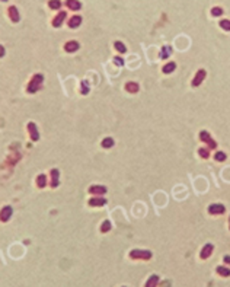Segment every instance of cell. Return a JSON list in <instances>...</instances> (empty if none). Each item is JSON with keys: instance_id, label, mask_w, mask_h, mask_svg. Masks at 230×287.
I'll use <instances>...</instances> for the list:
<instances>
[{"instance_id": "6da1fadb", "label": "cell", "mask_w": 230, "mask_h": 287, "mask_svg": "<svg viewBox=\"0 0 230 287\" xmlns=\"http://www.w3.org/2000/svg\"><path fill=\"white\" fill-rule=\"evenodd\" d=\"M42 82H44V76H42L41 73L35 74V76L31 79L29 85H28L26 92L28 94H35V92H38L39 89H41V86H42Z\"/></svg>"}, {"instance_id": "7a4b0ae2", "label": "cell", "mask_w": 230, "mask_h": 287, "mask_svg": "<svg viewBox=\"0 0 230 287\" xmlns=\"http://www.w3.org/2000/svg\"><path fill=\"white\" fill-rule=\"evenodd\" d=\"M130 258H133V260L149 261L152 258V252H150V251H143V249H133L131 252H130Z\"/></svg>"}, {"instance_id": "3957f363", "label": "cell", "mask_w": 230, "mask_h": 287, "mask_svg": "<svg viewBox=\"0 0 230 287\" xmlns=\"http://www.w3.org/2000/svg\"><path fill=\"white\" fill-rule=\"evenodd\" d=\"M200 140H201V142H204V143H207L210 149H216V147H217V143H216L213 138H211L210 133L205 131V130L200 133Z\"/></svg>"}, {"instance_id": "277c9868", "label": "cell", "mask_w": 230, "mask_h": 287, "mask_svg": "<svg viewBox=\"0 0 230 287\" xmlns=\"http://www.w3.org/2000/svg\"><path fill=\"white\" fill-rule=\"evenodd\" d=\"M205 76H207V72H205L204 69H200L197 72V74H195L194 80H192V86H194V88H195V86H200V85L203 83V80L205 79Z\"/></svg>"}, {"instance_id": "5b68a950", "label": "cell", "mask_w": 230, "mask_h": 287, "mask_svg": "<svg viewBox=\"0 0 230 287\" xmlns=\"http://www.w3.org/2000/svg\"><path fill=\"white\" fill-rule=\"evenodd\" d=\"M28 131H29V136H31V138H32L34 142H38L39 133H38L37 126H35V122H29V124H28Z\"/></svg>"}, {"instance_id": "8992f818", "label": "cell", "mask_w": 230, "mask_h": 287, "mask_svg": "<svg viewBox=\"0 0 230 287\" xmlns=\"http://www.w3.org/2000/svg\"><path fill=\"white\" fill-rule=\"evenodd\" d=\"M210 214H223L226 211V207L223 204H211L208 207Z\"/></svg>"}, {"instance_id": "52a82bcc", "label": "cell", "mask_w": 230, "mask_h": 287, "mask_svg": "<svg viewBox=\"0 0 230 287\" xmlns=\"http://www.w3.org/2000/svg\"><path fill=\"white\" fill-rule=\"evenodd\" d=\"M213 249H214V246H213V243H207L205 246H204L203 249H201V258L203 260H207V258H210L211 257V254H213Z\"/></svg>"}, {"instance_id": "ba28073f", "label": "cell", "mask_w": 230, "mask_h": 287, "mask_svg": "<svg viewBox=\"0 0 230 287\" xmlns=\"http://www.w3.org/2000/svg\"><path fill=\"white\" fill-rule=\"evenodd\" d=\"M51 187L53 188H57L58 184H60V171L58 169H53L51 171Z\"/></svg>"}, {"instance_id": "9c48e42d", "label": "cell", "mask_w": 230, "mask_h": 287, "mask_svg": "<svg viewBox=\"0 0 230 287\" xmlns=\"http://www.w3.org/2000/svg\"><path fill=\"white\" fill-rule=\"evenodd\" d=\"M66 16H67V13L66 12H60L57 16L53 19V26L54 28H60L61 26V23H63V21L66 19Z\"/></svg>"}, {"instance_id": "30bf717a", "label": "cell", "mask_w": 230, "mask_h": 287, "mask_svg": "<svg viewBox=\"0 0 230 287\" xmlns=\"http://www.w3.org/2000/svg\"><path fill=\"white\" fill-rule=\"evenodd\" d=\"M89 193L95 194V195H102V194L106 193V187H104V185H92L89 188Z\"/></svg>"}, {"instance_id": "8fae6325", "label": "cell", "mask_w": 230, "mask_h": 287, "mask_svg": "<svg viewBox=\"0 0 230 287\" xmlns=\"http://www.w3.org/2000/svg\"><path fill=\"white\" fill-rule=\"evenodd\" d=\"M12 213H13L12 207H9V205L3 207V209H2V221H3V223H5V221H9V219L12 217Z\"/></svg>"}, {"instance_id": "7c38bea8", "label": "cell", "mask_w": 230, "mask_h": 287, "mask_svg": "<svg viewBox=\"0 0 230 287\" xmlns=\"http://www.w3.org/2000/svg\"><path fill=\"white\" fill-rule=\"evenodd\" d=\"M79 42L77 41H69V42H66V45H64V50L67 51V53H74V51L79 50Z\"/></svg>"}, {"instance_id": "4fadbf2b", "label": "cell", "mask_w": 230, "mask_h": 287, "mask_svg": "<svg viewBox=\"0 0 230 287\" xmlns=\"http://www.w3.org/2000/svg\"><path fill=\"white\" fill-rule=\"evenodd\" d=\"M9 16H10V19H12V22H19V19H21V16H19V12H18V9L15 7V6H10L9 7Z\"/></svg>"}, {"instance_id": "5bb4252c", "label": "cell", "mask_w": 230, "mask_h": 287, "mask_svg": "<svg viewBox=\"0 0 230 287\" xmlns=\"http://www.w3.org/2000/svg\"><path fill=\"white\" fill-rule=\"evenodd\" d=\"M105 204H106V200L102 198V197H95V198L89 200V205H92V207H101V205Z\"/></svg>"}, {"instance_id": "9a60e30c", "label": "cell", "mask_w": 230, "mask_h": 287, "mask_svg": "<svg viewBox=\"0 0 230 287\" xmlns=\"http://www.w3.org/2000/svg\"><path fill=\"white\" fill-rule=\"evenodd\" d=\"M172 53H173L172 47H169V45H165V47H162V50H160V58H162V60H165V58H169L170 55H172Z\"/></svg>"}, {"instance_id": "2e32d148", "label": "cell", "mask_w": 230, "mask_h": 287, "mask_svg": "<svg viewBox=\"0 0 230 287\" xmlns=\"http://www.w3.org/2000/svg\"><path fill=\"white\" fill-rule=\"evenodd\" d=\"M66 6L71 10H79L82 7V3L79 0H66Z\"/></svg>"}, {"instance_id": "e0dca14e", "label": "cell", "mask_w": 230, "mask_h": 287, "mask_svg": "<svg viewBox=\"0 0 230 287\" xmlns=\"http://www.w3.org/2000/svg\"><path fill=\"white\" fill-rule=\"evenodd\" d=\"M80 23H82V16L76 15V16H73L70 21H69V26H70L71 29H74V28L80 26Z\"/></svg>"}, {"instance_id": "ac0fdd59", "label": "cell", "mask_w": 230, "mask_h": 287, "mask_svg": "<svg viewBox=\"0 0 230 287\" xmlns=\"http://www.w3.org/2000/svg\"><path fill=\"white\" fill-rule=\"evenodd\" d=\"M125 90H127V92H130V94H137V92H138L137 82H128L125 85Z\"/></svg>"}, {"instance_id": "d6986e66", "label": "cell", "mask_w": 230, "mask_h": 287, "mask_svg": "<svg viewBox=\"0 0 230 287\" xmlns=\"http://www.w3.org/2000/svg\"><path fill=\"white\" fill-rule=\"evenodd\" d=\"M175 69H176V63H173V61H170V63H168V64H165L162 70H163L165 74H169V73L175 72Z\"/></svg>"}, {"instance_id": "ffe728a7", "label": "cell", "mask_w": 230, "mask_h": 287, "mask_svg": "<svg viewBox=\"0 0 230 287\" xmlns=\"http://www.w3.org/2000/svg\"><path fill=\"white\" fill-rule=\"evenodd\" d=\"M217 274H220L221 277H229L230 276V268L224 267V265H219L217 267Z\"/></svg>"}, {"instance_id": "44dd1931", "label": "cell", "mask_w": 230, "mask_h": 287, "mask_svg": "<svg viewBox=\"0 0 230 287\" xmlns=\"http://www.w3.org/2000/svg\"><path fill=\"white\" fill-rule=\"evenodd\" d=\"M37 185H38L39 188H44L45 185H47V177H45L44 173H41V175L37 177Z\"/></svg>"}, {"instance_id": "7402d4cb", "label": "cell", "mask_w": 230, "mask_h": 287, "mask_svg": "<svg viewBox=\"0 0 230 287\" xmlns=\"http://www.w3.org/2000/svg\"><path fill=\"white\" fill-rule=\"evenodd\" d=\"M114 143L115 142L112 137H106L102 140V147H104V149H111V147L114 146Z\"/></svg>"}, {"instance_id": "603a6c76", "label": "cell", "mask_w": 230, "mask_h": 287, "mask_svg": "<svg viewBox=\"0 0 230 287\" xmlns=\"http://www.w3.org/2000/svg\"><path fill=\"white\" fill-rule=\"evenodd\" d=\"M157 283H159V277L154 274V276H152L150 278H149V281L146 283V286L147 287H154V286H157Z\"/></svg>"}, {"instance_id": "cb8c5ba5", "label": "cell", "mask_w": 230, "mask_h": 287, "mask_svg": "<svg viewBox=\"0 0 230 287\" xmlns=\"http://www.w3.org/2000/svg\"><path fill=\"white\" fill-rule=\"evenodd\" d=\"M111 227H112V225H111V221H109V220H105L104 223L101 225V232H102V233L109 232V230H111Z\"/></svg>"}, {"instance_id": "d4e9b609", "label": "cell", "mask_w": 230, "mask_h": 287, "mask_svg": "<svg viewBox=\"0 0 230 287\" xmlns=\"http://www.w3.org/2000/svg\"><path fill=\"white\" fill-rule=\"evenodd\" d=\"M80 86H82V95H88V94H89V90H90V86H89V82H88V80H82Z\"/></svg>"}, {"instance_id": "484cf974", "label": "cell", "mask_w": 230, "mask_h": 287, "mask_svg": "<svg viewBox=\"0 0 230 287\" xmlns=\"http://www.w3.org/2000/svg\"><path fill=\"white\" fill-rule=\"evenodd\" d=\"M48 6H50V9L55 10V9H60L61 2H60V0H50V2H48Z\"/></svg>"}, {"instance_id": "4316f807", "label": "cell", "mask_w": 230, "mask_h": 287, "mask_svg": "<svg viewBox=\"0 0 230 287\" xmlns=\"http://www.w3.org/2000/svg\"><path fill=\"white\" fill-rule=\"evenodd\" d=\"M114 47H115V48H117L118 51H120V53H125V51H127V47L122 44L121 41H115V42H114Z\"/></svg>"}, {"instance_id": "83f0119b", "label": "cell", "mask_w": 230, "mask_h": 287, "mask_svg": "<svg viewBox=\"0 0 230 287\" xmlns=\"http://www.w3.org/2000/svg\"><path fill=\"white\" fill-rule=\"evenodd\" d=\"M214 157H216V160H217V162H224V160L227 159V156H226L224 152H220V150L216 153V155H214Z\"/></svg>"}, {"instance_id": "f1b7e54d", "label": "cell", "mask_w": 230, "mask_h": 287, "mask_svg": "<svg viewBox=\"0 0 230 287\" xmlns=\"http://www.w3.org/2000/svg\"><path fill=\"white\" fill-rule=\"evenodd\" d=\"M198 153H200V156H201V157H204V159H208V157H210V152H208V149H204V147H201V149L198 150Z\"/></svg>"}, {"instance_id": "f546056e", "label": "cell", "mask_w": 230, "mask_h": 287, "mask_svg": "<svg viewBox=\"0 0 230 287\" xmlns=\"http://www.w3.org/2000/svg\"><path fill=\"white\" fill-rule=\"evenodd\" d=\"M220 26H221V29H224V31H230V21H227V19L221 21V22H220Z\"/></svg>"}, {"instance_id": "4dcf8cb0", "label": "cell", "mask_w": 230, "mask_h": 287, "mask_svg": "<svg viewBox=\"0 0 230 287\" xmlns=\"http://www.w3.org/2000/svg\"><path fill=\"white\" fill-rule=\"evenodd\" d=\"M114 63L117 64L118 67H122L124 66V60H122V57H120V55H115L114 57Z\"/></svg>"}, {"instance_id": "1f68e13d", "label": "cell", "mask_w": 230, "mask_h": 287, "mask_svg": "<svg viewBox=\"0 0 230 287\" xmlns=\"http://www.w3.org/2000/svg\"><path fill=\"white\" fill-rule=\"evenodd\" d=\"M221 13H223V9H221V7H213V9H211V15H213V16H220Z\"/></svg>"}, {"instance_id": "d6a6232c", "label": "cell", "mask_w": 230, "mask_h": 287, "mask_svg": "<svg viewBox=\"0 0 230 287\" xmlns=\"http://www.w3.org/2000/svg\"><path fill=\"white\" fill-rule=\"evenodd\" d=\"M223 260H224L226 264H230V255H224V258H223Z\"/></svg>"}, {"instance_id": "836d02e7", "label": "cell", "mask_w": 230, "mask_h": 287, "mask_svg": "<svg viewBox=\"0 0 230 287\" xmlns=\"http://www.w3.org/2000/svg\"><path fill=\"white\" fill-rule=\"evenodd\" d=\"M229 229H230V217H229Z\"/></svg>"}, {"instance_id": "e575fe53", "label": "cell", "mask_w": 230, "mask_h": 287, "mask_svg": "<svg viewBox=\"0 0 230 287\" xmlns=\"http://www.w3.org/2000/svg\"><path fill=\"white\" fill-rule=\"evenodd\" d=\"M3 2H6V0H3Z\"/></svg>"}]
</instances>
